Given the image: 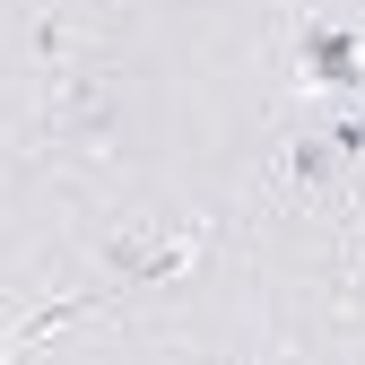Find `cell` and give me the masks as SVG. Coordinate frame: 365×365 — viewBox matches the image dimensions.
Here are the masks:
<instances>
[{"label": "cell", "instance_id": "1", "mask_svg": "<svg viewBox=\"0 0 365 365\" xmlns=\"http://www.w3.org/2000/svg\"><path fill=\"white\" fill-rule=\"evenodd\" d=\"M296 70H304L313 96L356 105V96H365V26H348V18H304V35H296Z\"/></svg>", "mask_w": 365, "mask_h": 365}, {"label": "cell", "instance_id": "2", "mask_svg": "<svg viewBox=\"0 0 365 365\" xmlns=\"http://www.w3.org/2000/svg\"><path fill=\"white\" fill-rule=\"evenodd\" d=\"M105 261L122 269V279H165V269L192 261V244H140V235H113V244H105Z\"/></svg>", "mask_w": 365, "mask_h": 365}, {"label": "cell", "instance_id": "3", "mask_svg": "<svg viewBox=\"0 0 365 365\" xmlns=\"http://www.w3.org/2000/svg\"><path fill=\"white\" fill-rule=\"evenodd\" d=\"M53 113H61V130H70V140H113V105L96 96V87H70Z\"/></svg>", "mask_w": 365, "mask_h": 365}, {"label": "cell", "instance_id": "4", "mask_svg": "<svg viewBox=\"0 0 365 365\" xmlns=\"http://www.w3.org/2000/svg\"><path fill=\"white\" fill-rule=\"evenodd\" d=\"M331 174H339V148H331V130H304V140L287 148V182H304V192H322Z\"/></svg>", "mask_w": 365, "mask_h": 365}, {"label": "cell", "instance_id": "5", "mask_svg": "<svg viewBox=\"0 0 365 365\" xmlns=\"http://www.w3.org/2000/svg\"><path fill=\"white\" fill-rule=\"evenodd\" d=\"M322 130H331V148H339V165H365V96H356L348 113H331Z\"/></svg>", "mask_w": 365, "mask_h": 365}, {"label": "cell", "instance_id": "6", "mask_svg": "<svg viewBox=\"0 0 365 365\" xmlns=\"http://www.w3.org/2000/svg\"><path fill=\"white\" fill-rule=\"evenodd\" d=\"M35 53L61 61V53H70V26H61V18H35Z\"/></svg>", "mask_w": 365, "mask_h": 365}]
</instances>
